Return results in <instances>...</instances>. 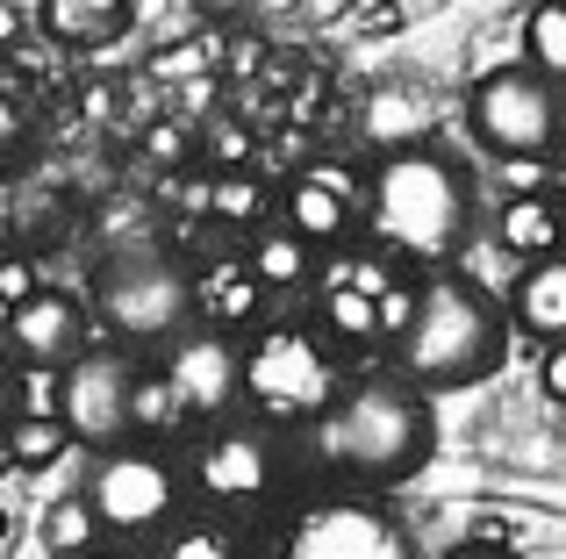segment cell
<instances>
[{
  "instance_id": "obj_28",
  "label": "cell",
  "mask_w": 566,
  "mask_h": 559,
  "mask_svg": "<svg viewBox=\"0 0 566 559\" xmlns=\"http://www.w3.org/2000/svg\"><path fill=\"white\" fill-rule=\"evenodd\" d=\"M14 416H57V366H14Z\"/></svg>"
},
{
  "instance_id": "obj_38",
  "label": "cell",
  "mask_w": 566,
  "mask_h": 559,
  "mask_svg": "<svg viewBox=\"0 0 566 559\" xmlns=\"http://www.w3.org/2000/svg\"><path fill=\"white\" fill-rule=\"evenodd\" d=\"M452 559H516V552H502V546H459Z\"/></svg>"
},
{
  "instance_id": "obj_18",
  "label": "cell",
  "mask_w": 566,
  "mask_h": 559,
  "mask_svg": "<svg viewBox=\"0 0 566 559\" xmlns=\"http://www.w3.org/2000/svg\"><path fill=\"white\" fill-rule=\"evenodd\" d=\"M129 8L137 0H43L36 8V29L57 43H108L129 29Z\"/></svg>"
},
{
  "instance_id": "obj_34",
  "label": "cell",
  "mask_w": 566,
  "mask_h": 559,
  "mask_svg": "<svg viewBox=\"0 0 566 559\" xmlns=\"http://www.w3.org/2000/svg\"><path fill=\"white\" fill-rule=\"evenodd\" d=\"M22 22H29V14L14 8V0H0V51H14V43H22Z\"/></svg>"
},
{
  "instance_id": "obj_21",
  "label": "cell",
  "mask_w": 566,
  "mask_h": 559,
  "mask_svg": "<svg viewBox=\"0 0 566 559\" xmlns=\"http://www.w3.org/2000/svg\"><path fill=\"white\" fill-rule=\"evenodd\" d=\"M180 423H187V409L172 394V380L158 366H137V380H129V437H172Z\"/></svg>"
},
{
  "instance_id": "obj_40",
  "label": "cell",
  "mask_w": 566,
  "mask_h": 559,
  "mask_svg": "<svg viewBox=\"0 0 566 559\" xmlns=\"http://www.w3.org/2000/svg\"><path fill=\"white\" fill-rule=\"evenodd\" d=\"M553 158L566 166V115H559V137H553Z\"/></svg>"
},
{
  "instance_id": "obj_19",
  "label": "cell",
  "mask_w": 566,
  "mask_h": 559,
  "mask_svg": "<svg viewBox=\"0 0 566 559\" xmlns=\"http://www.w3.org/2000/svg\"><path fill=\"white\" fill-rule=\"evenodd\" d=\"M244 266H251V280H259L265 294H273V287H308V280H316V244H302L287 223H280V230L259 223V230H251Z\"/></svg>"
},
{
  "instance_id": "obj_4",
  "label": "cell",
  "mask_w": 566,
  "mask_h": 559,
  "mask_svg": "<svg viewBox=\"0 0 566 559\" xmlns=\"http://www.w3.org/2000/svg\"><path fill=\"white\" fill-rule=\"evenodd\" d=\"M337 388H345V366H337V345L323 330L280 323V330H259L244 345L237 402H251V423H265V431H302Z\"/></svg>"
},
{
  "instance_id": "obj_20",
  "label": "cell",
  "mask_w": 566,
  "mask_h": 559,
  "mask_svg": "<svg viewBox=\"0 0 566 559\" xmlns=\"http://www.w3.org/2000/svg\"><path fill=\"white\" fill-rule=\"evenodd\" d=\"M366 137H374L380 151L423 144V137H430V101L409 94V86H380V94L366 101Z\"/></svg>"
},
{
  "instance_id": "obj_35",
  "label": "cell",
  "mask_w": 566,
  "mask_h": 559,
  "mask_svg": "<svg viewBox=\"0 0 566 559\" xmlns=\"http://www.w3.org/2000/svg\"><path fill=\"white\" fill-rule=\"evenodd\" d=\"M14 423V366H8V351H0V431Z\"/></svg>"
},
{
  "instance_id": "obj_32",
  "label": "cell",
  "mask_w": 566,
  "mask_h": 559,
  "mask_svg": "<svg viewBox=\"0 0 566 559\" xmlns=\"http://www.w3.org/2000/svg\"><path fill=\"white\" fill-rule=\"evenodd\" d=\"M144 151H151V158H166V166H180V158H187V129H180V123H158Z\"/></svg>"
},
{
  "instance_id": "obj_14",
  "label": "cell",
  "mask_w": 566,
  "mask_h": 559,
  "mask_svg": "<svg viewBox=\"0 0 566 559\" xmlns=\"http://www.w3.org/2000/svg\"><path fill=\"white\" fill-rule=\"evenodd\" d=\"M280 215H287V230L302 244H337L366 215V180L352 166H302L287 180V194H280Z\"/></svg>"
},
{
  "instance_id": "obj_22",
  "label": "cell",
  "mask_w": 566,
  "mask_h": 559,
  "mask_svg": "<svg viewBox=\"0 0 566 559\" xmlns=\"http://www.w3.org/2000/svg\"><path fill=\"white\" fill-rule=\"evenodd\" d=\"M0 452H8V466H22V474H43V466H57L72 452V431L57 416H14L8 431H0Z\"/></svg>"
},
{
  "instance_id": "obj_31",
  "label": "cell",
  "mask_w": 566,
  "mask_h": 559,
  "mask_svg": "<svg viewBox=\"0 0 566 559\" xmlns=\"http://www.w3.org/2000/svg\"><path fill=\"white\" fill-rule=\"evenodd\" d=\"M538 388H545V402H566V345H545V359H538Z\"/></svg>"
},
{
  "instance_id": "obj_1",
  "label": "cell",
  "mask_w": 566,
  "mask_h": 559,
  "mask_svg": "<svg viewBox=\"0 0 566 559\" xmlns=\"http://www.w3.org/2000/svg\"><path fill=\"white\" fill-rule=\"evenodd\" d=\"M302 445L331 481L395 488V481L423 474L430 445H438V423H430V402L409 380L366 373V380H345V388L302 423Z\"/></svg>"
},
{
  "instance_id": "obj_9",
  "label": "cell",
  "mask_w": 566,
  "mask_h": 559,
  "mask_svg": "<svg viewBox=\"0 0 566 559\" xmlns=\"http://www.w3.org/2000/svg\"><path fill=\"white\" fill-rule=\"evenodd\" d=\"M273 559H416L409 531L366 495H323L280 531Z\"/></svg>"
},
{
  "instance_id": "obj_42",
  "label": "cell",
  "mask_w": 566,
  "mask_h": 559,
  "mask_svg": "<svg viewBox=\"0 0 566 559\" xmlns=\"http://www.w3.org/2000/svg\"><path fill=\"white\" fill-rule=\"evenodd\" d=\"M559 423H566V402H559Z\"/></svg>"
},
{
  "instance_id": "obj_30",
  "label": "cell",
  "mask_w": 566,
  "mask_h": 559,
  "mask_svg": "<svg viewBox=\"0 0 566 559\" xmlns=\"http://www.w3.org/2000/svg\"><path fill=\"white\" fill-rule=\"evenodd\" d=\"M545 172H553L545 158H502V180H510L516 194H545Z\"/></svg>"
},
{
  "instance_id": "obj_8",
  "label": "cell",
  "mask_w": 566,
  "mask_h": 559,
  "mask_svg": "<svg viewBox=\"0 0 566 559\" xmlns=\"http://www.w3.org/2000/svg\"><path fill=\"white\" fill-rule=\"evenodd\" d=\"M559 86L538 80L531 65H495L473 80V101H467V123L473 137L488 144L495 158H553V137H559Z\"/></svg>"
},
{
  "instance_id": "obj_33",
  "label": "cell",
  "mask_w": 566,
  "mask_h": 559,
  "mask_svg": "<svg viewBox=\"0 0 566 559\" xmlns=\"http://www.w3.org/2000/svg\"><path fill=\"white\" fill-rule=\"evenodd\" d=\"M14 137H22V108H14V94L0 86V151H8Z\"/></svg>"
},
{
  "instance_id": "obj_12",
  "label": "cell",
  "mask_w": 566,
  "mask_h": 559,
  "mask_svg": "<svg viewBox=\"0 0 566 559\" xmlns=\"http://www.w3.org/2000/svg\"><path fill=\"white\" fill-rule=\"evenodd\" d=\"M158 373L172 380V394H180L187 416H230L237 402V373H244V345L222 330H208V323H193L166 345V366Z\"/></svg>"
},
{
  "instance_id": "obj_2",
  "label": "cell",
  "mask_w": 566,
  "mask_h": 559,
  "mask_svg": "<svg viewBox=\"0 0 566 559\" xmlns=\"http://www.w3.org/2000/svg\"><path fill=\"white\" fill-rule=\"evenodd\" d=\"M510 351V308L467 273H438L416 287V308L395 337V380L416 394L481 388Z\"/></svg>"
},
{
  "instance_id": "obj_3",
  "label": "cell",
  "mask_w": 566,
  "mask_h": 559,
  "mask_svg": "<svg viewBox=\"0 0 566 559\" xmlns=\"http://www.w3.org/2000/svg\"><path fill=\"white\" fill-rule=\"evenodd\" d=\"M467 172L438 151V144H401V151H380V166L366 172V223H374V244L395 259H444L459 238H467Z\"/></svg>"
},
{
  "instance_id": "obj_17",
  "label": "cell",
  "mask_w": 566,
  "mask_h": 559,
  "mask_svg": "<svg viewBox=\"0 0 566 559\" xmlns=\"http://www.w3.org/2000/svg\"><path fill=\"white\" fill-rule=\"evenodd\" d=\"M502 244H510L516 259H553L566 244V201L559 194H510V209H502Z\"/></svg>"
},
{
  "instance_id": "obj_37",
  "label": "cell",
  "mask_w": 566,
  "mask_h": 559,
  "mask_svg": "<svg viewBox=\"0 0 566 559\" xmlns=\"http://www.w3.org/2000/svg\"><path fill=\"white\" fill-rule=\"evenodd\" d=\"M302 0H251V22H280V14H294Z\"/></svg>"
},
{
  "instance_id": "obj_25",
  "label": "cell",
  "mask_w": 566,
  "mask_h": 559,
  "mask_svg": "<svg viewBox=\"0 0 566 559\" xmlns=\"http://www.w3.org/2000/svg\"><path fill=\"white\" fill-rule=\"evenodd\" d=\"M36 538H43V552H51V559H80V552H94V546H101V524H94V509H86V495H80V488L57 495V503L43 509Z\"/></svg>"
},
{
  "instance_id": "obj_6",
  "label": "cell",
  "mask_w": 566,
  "mask_h": 559,
  "mask_svg": "<svg viewBox=\"0 0 566 559\" xmlns=\"http://www.w3.org/2000/svg\"><path fill=\"white\" fill-rule=\"evenodd\" d=\"M80 495H86V509H94L101 538H158V531L180 524L187 481H180V466L151 445H108Z\"/></svg>"
},
{
  "instance_id": "obj_41",
  "label": "cell",
  "mask_w": 566,
  "mask_h": 559,
  "mask_svg": "<svg viewBox=\"0 0 566 559\" xmlns=\"http://www.w3.org/2000/svg\"><path fill=\"white\" fill-rule=\"evenodd\" d=\"M0 546H8V509H0Z\"/></svg>"
},
{
  "instance_id": "obj_23",
  "label": "cell",
  "mask_w": 566,
  "mask_h": 559,
  "mask_svg": "<svg viewBox=\"0 0 566 559\" xmlns=\"http://www.w3.org/2000/svg\"><path fill=\"white\" fill-rule=\"evenodd\" d=\"M265 209H273V194H265L251 172H216L208 194H201V215L208 223H230V230H259Z\"/></svg>"
},
{
  "instance_id": "obj_26",
  "label": "cell",
  "mask_w": 566,
  "mask_h": 559,
  "mask_svg": "<svg viewBox=\"0 0 566 559\" xmlns=\"http://www.w3.org/2000/svg\"><path fill=\"white\" fill-rule=\"evenodd\" d=\"M251 151H259V144H251V129L237 123V115H216V123L201 129V158H208L216 172H244Z\"/></svg>"
},
{
  "instance_id": "obj_29",
  "label": "cell",
  "mask_w": 566,
  "mask_h": 559,
  "mask_svg": "<svg viewBox=\"0 0 566 559\" xmlns=\"http://www.w3.org/2000/svg\"><path fill=\"white\" fill-rule=\"evenodd\" d=\"M43 287V266L29 252H0V308H14V302H29V294Z\"/></svg>"
},
{
  "instance_id": "obj_5",
  "label": "cell",
  "mask_w": 566,
  "mask_h": 559,
  "mask_svg": "<svg viewBox=\"0 0 566 559\" xmlns=\"http://www.w3.org/2000/svg\"><path fill=\"white\" fill-rule=\"evenodd\" d=\"M94 316L123 345H172L193 330V273L166 244H129L94 273Z\"/></svg>"
},
{
  "instance_id": "obj_15",
  "label": "cell",
  "mask_w": 566,
  "mask_h": 559,
  "mask_svg": "<svg viewBox=\"0 0 566 559\" xmlns=\"http://www.w3.org/2000/svg\"><path fill=\"white\" fill-rule=\"evenodd\" d=\"M510 323L524 337H538V345H566V252L553 259H531L524 273H516V287H510Z\"/></svg>"
},
{
  "instance_id": "obj_10",
  "label": "cell",
  "mask_w": 566,
  "mask_h": 559,
  "mask_svg": "<svg viewBox=\"0 0 566 559\" xmlns=\"http://www.w3.org/2000/svg\"><path fill=\"white\" fill-rule=\"evenodd\" d=\"M129 380H137V366L115 345H86L80 359L57 366V423L72 431V445H86V452L123 445L129 437Z\"/></svg>"
},
{
  "instance_id": "obj_27",
  "label": "cell",
  "mask_w": 566,
  "mask_h": 559,
  "mask_svg": "<svg viewBox=\"0 0 566 559\" xmlns=\"http://www.w3.org/2000/svg\"><path fill=\"white\" fill-rule=\"evenodd\" d=\"M158 559H237V546H230L222 524H172Z\"/></svg>"
},
{
  "instance_id": "obj_13",
  "label": "cell",
  "mask_w": 566,
  "mask_h": 559,
  "mask_svg": "<svg viewBox=\"0 0 566 559\" xmlns=\"http://www.w3.org/2000/svg\"><path fill=\"white\" fill-rule=\"evenodd\" d=\"M0 345H8L14 366H65V359H80V351H86V302L43 280L29 302L8 308Z\"/></svg>"
},
{
  "instance_id": "obj_7",
  "label": "cell",
  "mask_w": 566,
  "mask_h": 559,
  "mask_svg": "<svg viewBox=\"0 0 566 559\" xmlns=\"http://www.w3.org/2000/svg\"><path fill=\"white\" fill-rule=\"evenodd\" d=\"M316 323L331 345H395L416 308V287L395 280L387 252H345L337 266H316Z\"/></svg>"
},
{
  "instance_id": "obj_16",
  "label": "cell",
  "mask_w": 566,
  "mask_h": 559,
  "mask_svg": "<svg viewBox=\"0 0 566 559\" xmlns=\"http://www.w3.org/2000/svg\"><path fill=\"white\" fill-rule=\"evenodd\" d=\"M265 308V287L251 280L244 259H222V266H208L201 280H193V323H208V330H244L251 316Z\"/></svg>"
},
{
  "instance_id": "obj_24",
  "label": "cell",
  "mask_w": 566,
  "mask_h": 559,
  "mask_svg": "<svg viewBox=\"0 0 566 559\" xmlns=\"http://www.w3.org/2000/svg\"><path fill=\"white\" fill-rule=\"evenodd\" d=\"M524 65L538 80H566V0H531L524 14Z\"/></svg>"
},
{
  "instance_id": "obj_11",
  "label": "cell",
  "mask_w": 566,
  "mask_h": 559,
  "mask_svg": "<svg viewBox=\"0 0 566 559\" xmlns=\"http://www.w3.org/2000/svg\"><path fill=\"white\" fill-rule=\"evenodd\" d=\"M193 488L216 509H259L280 488V437L265 423H216L193 445Z\"/></svg>"
},
{
  "instance_id": "obj_36",
  "label": "cell",
  "mask_w": 566,
  "mask_h": 559,
  "mask_svg": "<svg viewBox=\"0 0 566 559\" xmlns=\"http://www.w3.org/2000/svg\"><path fill=\"white\" fill-rule=\"evenodd\" d=\"M359 29H374V36H387V29H401V8H366Z\"/></svg>"
},
{
  "instance_id": "obj_39",
  "label": "cell",
  "mask_w": 566,
  "mask_h": 559,
  "mask_svg": "<svg viewBox=\"0 0 566 559\" xmlns=\"http://www.w3.org/2000/svg\"><path fill=\"white\" fill-rule=\"evenodd\" d=\"M80 559H137V552H123V546H94V552H80Z\"/></svg>"
}]
</instances>
